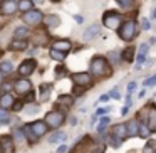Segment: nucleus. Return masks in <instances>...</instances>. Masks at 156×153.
Masks as SVG:
<instances>
[{
  "mask_svg": "<svg viewBox=\"0 0 156 153\" xmlns=\"http://www.w3.org/2000/svg\"><path fill=\"white\" fill-rule=\"evenodd\" d=\"M99 31H101V27H99L98 24L91 25L89 29H86V31H84V34H82V39H84V41H92V39H94L96 35L99 34Z\"/></svg>",
  "mask_w": 156,
  "mask_h": 153,
  "instance_id": "11",
  "label": "nucleus"
},
{
  "mask_svg": "<svg viewBox=\"0 0 156 153\" xmlns=\"http://www.w3.org/2000/svg\"><path fill=\"white\" fill-rule=\"evenodd\" d=\"M108 99H111V98H109V94H102L101 98H99V103H106Z\"/></svg>",
  "mask_w": 156,
  "mask_h": 153,
  "instance_id": "45",
  "label": "nucleus"
},
{
  "mask_svg": "<svg viewBox=\"0 0 156 153\" xmlns=\"http://www.w3.org/2000/svg\"><path fill=\"white\" fill-rule=\"evenodd\" d=\"M134 89H136V82H129V84H128V93L131 94V93L134 91Z\"/></svg>",
  "mask_w": 156,
  "mask_h": 153,
  "instance_id": "41",
  "label": "nucleus"
},
{
  "mask_svg": "<svg viewBox=\"0 0 156 153\" xmlns=\"http://www.w3.org/2000/svg\"><path fill=\"white\" fill-rule=\"evenodd\" d=\"M64 119H66V116L62 111H49L47 115H45L44 121L47 123L49 128H59V126L64 123Z\"/></svg>",
  "mask_w": 156,
  "mask_h": 153,
  "instance_id": "2",
  "label": "nucleus"
},
{
  "mask_svg": "<svg viewBox=\"0 0 156 153\" xmlns=\"http://www.w3.org/2000/svg\"><path fill=\"white\" fill-rule=\"evenodd\" d=\"M12 108H14V111H20V109L24 108V103H22V101H15Z\"/></svg>",
  "mask_w": 156,
  "mask_h": 153,
  "instance_id": "37",
  "label": "nucleus"
},
{
  "mask_svg": "<svg viewBox=\"0 0 156 153\" xmlns=\"http://www.w3.org/2000/svg\"><path fill=\"white\" fill-rule=\"evenodd\" d=\"M154 153H156V150H154Z\"/></svg>",
  "mask_w": 156,
  "mask_h": 153,
  "instance_id": "53",
  "label": "nucleus"
},
{
  "mask_svg": "<svg viewBox=\"0 0 156 153\" xmlns=\"http://www.w3.org/2000/svg\"><path fill=\"white\" fill-rule=\"evenodd\" d=\"M22 19H24V22H25L27 25H37V24H41V22L44 20V15H42L41 10H37V9H32V10L25 12Z\"/></svg>",
  "mask_w": 156,
  "mask_h": 153,
  "instance_id": "5",
  "label": "nucleus"
},
{
  "mask_svg": "<svg viewBox=\"0 0 156 153\" xmlns=\"http://www.w3.org/2000/svg\"><path fill=\"white\" fill-rule=\"evenodd\" d=\"M89 69H91V74L92 76H106L108 74V69H109V66H108V62H106V59L104 57H94L91 61V66H89Z\"/></svg>",
  "mask_w": 156,
  "mask_h": 153,
  "instance_id": "1",
  "label": "nucleus"
},
{
  "mask_svg": "<svg viewBox=\"0 0 156 153\" xmlns=\"http://www.w3.org/2000/svg\"><path fill=\"white\" fill-rule=\"evenodd\" d=\"M109 56H111V59H112V61H114V62H118L119 61V57H118V52H111V54H109Z\"/></svg>",
  "mask_w": 156,
  "mask_h": 153,
  "instance_id": "43",
  "label": "nucleus"
},
{
  "mask_svg": "<svg viewBox=\"0 0 156 153\" xmlns=\"http://www.w3.org/2000/svg\"><path fill=\"white\" fill-rule=\"evenodd\" d=\"M0 146H2V150L5 153H14V138L4 136V138L0 140Z\"/></svg>",
  "mask_w": 156,
  "mask_h": 153,
  "instance_id": "13",
  "label": "nucleus"
},
{
  "mask_svg": "<svg viewBox=\"0 0 156 153\" xmlns=\"http://www.w3.org/2000/svg\"><path fill=\"white\" fill-rule=\"evenodd\" d=\"M19 9L25 14V12L34 9V2H32V0H19Z\"/></svg>",
  "mask_w": 156,
  "mask_h": 153,
  "instance_id": "21",
  "label": "nucleus"
},
{
  "mask_svg": "<svg viewBox=\"0 0 156 153\" xmlns=\"http://www.w3.org/2000/svg\"><path fill=\"white\" fill-rule=\"evenodd\" d=\"M72 82L76 86H81V88H86V86H91L92 79L89 72H74L72 74Z\"/></svg>",
  "mask_w": 156,
  "mask_h": 153,
  "instance_id": "6",
  "label": "nucleus"
},
{
  "mask_svg": "<svg viewBox=\"0 0 156 153\" xmlns=\"http://www.w3.org/2000/svg\"><path fill=\"white\" fill-rule=\"evenodd\" d=\"M111 111V108H108V106H106V108H99L98 111H96V116H101V115H106V113H109Z\"/></svg>",
  "mask_w": 156,
  "mask_h": 153,
  "instance_id": "36",
  "label": "nucleus"
},
{
  "mask_svg": "<svg viewBox=\"0 0 156 153\" xmlns=\"http://www.w3.org/2000/svg\"><path fill=\"white\" fill-rule=\"evenodd\" d=\"M92 153H104V146H102V145H101V146H98V148H96Z\"/></svg>",
  "mask_w": 156,
  "mask_h": 153,
  "instance_id": "46",
  "label": "nucleus"
},
{
  "mask_svg": "<svg viewBox=\"0 0 156 153\" xmlns=\"http://www.w3.org/2000/svg\"><path fill=\"white\" fill-rule=\"evenodd\" d=\"M64 69H66V67H57V76H64V74H66Z\"/></svg>",
  "mask_w": 156,
  "mask_h": 153,
  "instance_id": "47",
  "label": "nucleus"
},
{
  "mask_svg": "<svg viewBox=\"0 0 156 153\" xmlns=\"http://www.w3.org/2000/svg\"><path fill=\"white\" fill-rule=\"evenodd\" d=\"M102 24L108 29H119L121 27V15L118 12H106L102 17Z\"/></svg>",
  "mask_w": 156,
  "mask_h": 153,
  "instance_id": "4",
  "label": "nucleus"
},
{
  "mask_svg": "<svg viewBox=\"0 0 156 153\" xmlns=\"http://www.w3.org/2000/svg\"><path fill=\"white\" fill-rule=\"evenodd\" d=\"M51 57L55 59V61H59V62H62L66 59V52L57 51V49H51Z\"/></svg>",
  "mask_w": 156,
  "mask_h": 153,
  "instance_id": "23",
  "label": "nucleus"
},
{
  "mask_svg": "<svg viewBox=\"0 0 156 153\" xmlns=\"http://www.w3.org/2000/svg\"><path fill=\"white\" fill-rule=\"evenodd\" d=\"M44 22H45V25H47V27H57V25L61 24V20H59L57 15H45Z\"/></svg>",
  "mask_w": 156,
  "mask_h": 153,
  "instance_id": "20",
  "label": "nucleus"
},
{
  "mask_svg": "<svg viewBox=\"0 0 156 153\" xmlns=\"http://www.w3.org/2000/svg\"><path fill=\"white\" fill-rule=\"evenodd\" d=\"M27 109H29V115H34V113H37V104H29L27 106Z\"/></svg>",
  "mask_w": 156,
  "mask_h": 153,
  "instance_id": "39",
  "label": "nucleus"
},
{
  "mask_svg": "<svg viewBox=\"0 0 156 153\" xmlns=\"http://www.w3.org/2000/svg\"><path fill=\"white\" fill-rule=\"evenodd\" d=\"M144 94H146V91H144V89H143V91H139V94H138V96H139V98H143V96H144Z\"/></svg>",
  "mask_w": 156,
  "mask_h": 153,
  "instance_id": "50",
  "label": "nucleus"
},
{
  "mask_svg": "<svg viewBox=\"0 0 156 153\" xmlns=\"http://www.w3.org/2000/svg\"><path fill=\"white\" fill-rule=\"evenodd\" d=\"M7 123H10V116L5 108H0V125H7Z\"/></svg>",
  "mask_w": 156,
  "mask_h": 153,
  "instance_id": "26",
  "label": "nucleus"
},
{
  "mask_svg": "<svg viewBox=\"0 0 156 153\" xmlns=\"http://www.w3.org/2000/svg\"><path fill=\"white\" fill-rule=\"evenodd\" d=\"M74 103V99H72V96H67V94H62L57 98V101H55V104L57 106H66V108H69V106Z\"/></svg>",
  "mask_w": 156,
  "mask_h": 153,
  "instance_id": "16",
  "label": "nucleus"
},
{
  "mask_svg": "<svg viewBox=\"0 0 156 153\" xmlns=\"http://www.w3.org/2000/svg\"><path fill=\"white\" fill-rule=\"evenodd\" d=\"M30 129H32V133H34L35 136H44L45 133H47V129H49V126H47V123L45 121H34V123H30Z\"/></svg>",
  "mask_w": 156,
  "mask_h": 153,
  "instance_id": "10",
  "label": "nucleus"
},
{
  "mask_svg": "<svg viewBox=\"0 0 156 153\" xmlns=\"http://www.w3.org/2000/svg\"><path fill=\"white\" fill-rule=\"evenodd\" d=\"M74 19H76V22H79V24H82V17H81V15H74Z\"/></svg>",
  "mask_w": 156,
  "mask_h": 153,
  "instance_id": "48",
  "label": "nucleus"
},
{
  "mask_svg": "<svg viewBox=\"0 0 156 153\" xmlns=\"http://www.w3.org/2000/svg\"><path fill=\"white\" fill-rule=\"evenodd\" d=\"M121 141H122V140H121V138H118V136H116L114 133H112V135L109 136V145H111V146H114V148L121 146Z\"/></svg>",
  "mask_w": 156,
  "mask_h": 153,
  "instance_id": "30",
  "label": "nucleus"
},
{
  "mask_svg": "<svg viewBox=\"0 0 156 153\" xmlns=\"http://www.w3.org/2000/svg\"><path fill=\"white\" fill-rule=\"evenodd\" d=\"M0 96H2V94H0Z\"/></svg>",
  "mask_w": 156,
  "mask_h": 153,
  "instance_id": "54",
  "label": "nucleus"
},
{
  "mask_svg": "<svg viewBox=\"0 0 156 153\" xmlns=\"http://www.w3.org/2000/svg\"><path fill=\"white\" fill-rule=\"evenodd\" d=\"M143 84H144V86H154V84H156V76H151V78H148L144 82H143Z\"/></svg>",
  "mask_w": 156,
  "mask_h": 153,
  "instance_id": "33",
  "label": "nucleus"
},
{
  "mask_svg": "<svg viewBox=\"0 0 156 153\" xmlns=\"http://www.w3.org/2000/svg\"><path fill=\"white\" fill-rule=\"evenodd\" d=\"M66 151H67V146H66V145H61L57 148V153H66Z\"/></svg>",
  "mask_w": 156,
  "mask_h": 153,
  "instance_id": "44",
  "label": "nucleus"
},
{
  "mask_svg": "<svg viewBox=\"0 0 156 153\" xmlns=\"http://www.w3.org/2000/svg\"><path fill=\"white\" fill-rule=\"evenodd\" d=\"M129 108H131V104H126L124 108L121 109V115H122V116H126V115H128V113H129Z\"/></svg>",
  "mask_w": 156,
  "mask_h": 153,
  "instance_id": "42",
  "label": "nucleus"
},
{
  "mask_svg": "<svg viewBox=\"0 0 156 153\" xmlns=\"http://www.w3.org/2000/svg\"><path fill=\"white\" fill-rule=\"evenodd\" d=\"M148 128H149V131L156 133V108L151 109L148 115Z\"/></svg>",
  "mask_w": 156,
  "mask_h": 153,
  "instance_id": "17",
  "label": "nucleus"
},
{
  "mask_svg": "<svg viewBox=\"0 0 156 153\" xmlns=\"http://www.w3.org/2000/svg\"><path fill=\"white\" fill-rule=\"evenodd\" d=\"M134 34H136V24L133 20L124 22V24L121 25V29H119V37L126 42L131 41V39L134 37Z\"/></svg>",
  "mask_w": 156,
  "mask_h": 153,
  "instance_id": "3",
  "label": "nucleus"
},
{
  "mask_svg": "<svg viewBox=\"0 0 156 153\" xmlns=\"http://www.w3.org/2000/svg\"><path fill=\"white\" fill-rule=\"evenodd\" d=\"M25 133H24V129H20V128H15L14 129V141H17V143H24L25 141Z\"/></svg>",
  "mask_w": 156,
  "mask_h": 153,
  "instance_id": "24",
  "label": "nucleus"
},
{
  "mask_svg": "<svg viewBox=\"0 0 156 153\" xmlns=\"http://www.w3.org/2000/svg\"><path fill=\"white\" fill-rule=\"evenodd\" d=\"M37 67V64H35L34 59H27V61H24L20 66H19V74L22 76V78H29V76L34 72V69Z\"/></svg>",
  "mask_w": 156,
  "mask_h": 153,
  "instance_id": "8",
  "label": "nucleus"
},
{
  "mask_svg": "<svg viewBox=\"0 0 156 153\" xmlns=\"http://www.w3.org/2000/svg\"><path fill=\"white\" fill-rule=\"evenodd\" d=\"M109 123H111V121H109V118H106V116H104V118H101V121H99V125H98V131L99 133H104V129L108 128Z\"/></svg>",
  "mask_w": 156,
  "mask_h": 153,
  "instance_id": "29",
  "label": "nucleus"
},
{
  "mask_svg": "<svg viewBox=\"0 0 156 153\" xmlns=\"http://www.w3.org/2000/svg\"><path fill=\"white\" fill-rule=\"evenodd\" d=\"M116 2H118L122 9H128V7H131V5H133V2H134V0H116Z\"/></svg>",
  "mask_w": 156,
  "mask_h": 153,
  "instance_id": "32",
  "label": "nucleus"
},
{
  "mask_svg": "<svg viewBox=\"0 0 156 153\" xmlns=\"http://www.w3.org/2000/svg\"><path fill=\"white\" fill-rule=\"evenodd\" d=\"M27 46L29 44L25 39H15L10 44V51H24V49H27Z\"/></svg>",
  "mask_w": 156,
  "mask_h": 153,
  "instance_id": "15",
  "label": "nucleus"
},
{
  "mask_svg": "<svg viewBox=\"0 0 156 153\" xmlns=\"http://www.w3.org/2000/svg\"><path fill=\"white\" fill-rule=\"evenodd\" d=\"M17 9H19L17 0H4L0 4V14L2 15H14Z\"/></svg>",
  "mask_w": 156,
  "mask_h": 153,
  "instance_id": "7",
  "label": "nucleus"
},
{
  "mask_svg": "<svg viewBox=\"0 0 156 153\" xmlns=\"http://www.w3.org/2000/svg\"><path fill=\"white\" fill-rule=\"evenodd\" d=\"M141 25H143V29H144V31H149V29H151L148 19H141Z\"/></svg>",
  "mask_w": 156,
  "mask_h": 153,
  "instance_id": "38",
  "label": "nucleus"
},
{
  "mask_svg": "<svg viewBox=\"0 0 156 153\" xmlns=\"http://www.w3.org/2000/svg\"><path fill=\"white\" fill-rule=\"evenodd\" d=\"M29 29L27 27H17L14 31V39H27Z\"/></svg>",
  "mask_w": 156,
  "mask_h": 153,
  "instance_id": "22",
  "label": "nucleus"
},
{
  "mask_svg": "<svg viewBox=\"0 0 156 153\" xmlns=\"http://www.w3.org/2000/svg\"><path fill=\"white\" fill-rule=\"evenodd\" d=\"M122 59H124L126 62H131L133 61V47H128L124 52H122Z\"/></svg>",
  "mask_w": 156,
  "mask_h": 153,
  "instance_id": "31",
  "label": "nucleus"
},
{
  "mask_svg": "<svg viewBox=\"0 0 156 153\" xmlns=\"http://www.w3.org/2000/svg\"><path fill=\"white\" fill-rule=\"evenodd\" d=\"M148 135H149L148 125H146V123H139V135L138 136H141V138H148Z\"/></svg>",
  "mask_w": 156,
  "mask_h": 153,
  "instance_id": "28",
  "label": "nucleus"
},
{
  "mask_svg": "<svg viewBox=\"0 0 156 153\" xmlns=\"http://www.w3.org/2000/svg\"><path fill=\"white\" fill-rule=\"evenodd\" d=\"M0 71L4 72V74H9V72L14 71V66H12V62L4 61V62H0Z\"/></svg>",
  "mask_w": 156,
  "mask_h": 153,
  "instance_id": "25",
  "label": "nucleus"
},
{
  "mask_svg": "<svg viewBox=\"0 0 156 153\" xmlns=\"http://www.w3.org/2000/svg\"><path fill=\"white\" fill-rule=\"evenodd\" d=\"M153 148H154V141H148V145L144 146V151L143 153H151Z\"/></svg>",
  "mask_w": 156,
  "mask_h": 153,
  "instance_id": "34",
  "label": "nucleus"
},
{
  "mask_svg": "<svg viewBox=\"0 0 156 153\" xmlns=\"http://www.w3.org/2000/svg\"><path fill=\"white\" fill-rule=\"evenodd\" d=\"M151 19H156V9H153V10H151Z\"/></svg>",
  "mask_w": 156,
  "mask_h": 153,
  "instance_id": "49",
  "label": "nucleus"
},
{
  "mask_svg": "<svg viewBox=\"0 0 156 153\" xmlns=\"http://www.w3.org/2000/svg\"><path fill=\"white\" fill-rule=\"evenodd\" d=\"M126 129H128V138H133V136H138L139 135V123L136 119L129 121L126 125Z\"/></svg>",
  "mask_w": 156,
  "mask_h": 153,
  "instance_id": "14",
  "label": "nucleus"
},
{
  "mask_svg": "<svg viewBox=\"0 0 156 153\" xmlns=\"http://www.w3.org/2000/svg\"><path fill=\"white\" fill-rule=\"evenodd\" d=\"M148 52V44H141V47H139V54H146Z\"/></svg>",
  "mask_w": 156,
  "mask_h": 153,
  "instance_id": "40",
  "label": "nucleus"
},
{
  "mask_svg": "<svg viewBox=\"0 0 156 153\" xmlns=\"http://www.w3.org/2000/svg\"><path fill=\"white\" fill-rule=\"evenodd\" d=\"M14 103H15L14 94H10V93H7V94H2V96H0V108L9 109V108H12V106H14Z\"/></svg>",
  "mask_w": 156,
  "mask_h": 153,
  "instance_id": "12",
  "label": "nucleus"
},
{
  "mask_svg": "<svg viewBox=\"0 0 156 153\" xmlns=\"http://www.w3.org/2000/svg\"><path fill=\"white\" fill-rule=\"evenodd\" d=\"M52 49H57V51H62V52H67L71 49V42L69 41H55Z\"/></svg>",
  "mask_w": 156,
  "mask_h": 153,
  "instance_id": "18",
  "label": "nucleus"
},
{
  "mask_svg": "<svg viewBox=\"0 0 156 153\" xmlns=\"http://www.w3.org/2000/svg\"><path fill=\"white\" fill-rule=\"evenodd\" d=\"M2 79H4V72L0 71V82H2Z\"/></svg>",
  "mask_w": 156,
  "mask_h": 153,
  "instance_id": "51",
  "label": "nucleus"
},
{
  "mask_svg": "<svg viewBox=\"0 0 156 153\" xmlns=\"http://www.w3.org/2000/svg\"><path fill=\"white\" fill-rule=\"evenodd\" d=\"M14 89H15V93H19V94H25V93H29L32 89V82L29 81L27 78L17 79V81L14 82Z\"/></svg>",
  "mask_w": 156,
  "mask_h": 153,
  "instance_id": "9",
  "label": "nucleus"
},
{
  "mask_svg": "<svg viewBox=\"0 0 156 153\" xmlns=\"http://www.w3.org/2000/svg\"><path fill=\"white\" fill-rule=\"evenodd\" d=\"M112 133H114L118 138L124 140L126 136H128V129H126V125H116L114 129H112Z\"/></svg>",
  "mask_w": 156,
  "mask_h": 153,
  "instance_id": "19",
  "label": "nucleus"
},
{
  "mask_svg": "<svg viewBox=\"0 0 156 153\" xmlns=\"http://www.w3.org/2000/svg\"><path fill=\"white\" fill-rule=\"evenodd\" d=\"M109 98H114V99H119V98H121V96H119V89H118V88L112 89V91L109 93Z\"/></svg>",
  "mask_w": 156,
  "mask_h": 153,
  "instance_id": "35",
  "label": "nucleus"
},
{
  "mask_svg": "<svg viewBox=\"0 0 156 153\" xmlns=\"http://www.w3.org/2000/svg\"><path fill=\"white\" fill-rule=\"evenodd\" d=\"M64 140H66V135L62 131H57V133H54V135L49 138V141H51V143H57V141H64Z\"/></svg>",
  "mask_w": 156,
  "mask_h": 153,
  "instance_id": "27",
  "label": "nucleus"
},
{
  "mask_svg": "<svg viewBox=\"0 0 156 153\" xmlns=\"http://www.w3.org/2000/svg\"><path fill=\"white\" fill-rule=\"evenodd\" d=\"M0 153H4V150H2V146H0Z\"/></svg>",
  "mask_w": 156,
  "mask_h": 153,
  "instance_id": "52",
  "label": "nucleus"
}]
</instances>
